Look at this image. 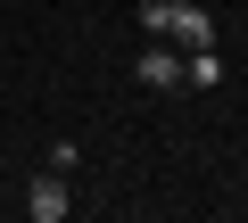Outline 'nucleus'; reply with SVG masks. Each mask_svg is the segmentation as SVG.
Wrapping results in <instances>:
<instances>
[{
	"label": "nucleus",
	"mask_w": 248,
	"mask_h": 223,
	"mask_svg": "<svg viewBox=\"0 0 248 223\" xmlns=\"http://www.w3.org/2000/svg\"><path fill=\"white\" fill-rule=\"evenodd\" d=\"M25 215H33V223H66V215H75L66 174H50V165H42V174H33V190H25Z\"/></svg>",
	"instance_id": "nucleus-2"
},
{
	"label": "nucleus",
	"mask_w": 248,
	"mask_h": 223,
	"mask_svg": "<svg viewBox=\"0 0 248 223\" xmlns=\"http://www.w3.org/2000/svg\"><path fill=\"white\" fill-rule=\"evenodd\" d=\"M42 165H50V174H66V182H75V165H83V149H75V141H50V157H42Z\"/></svg>",
	"instance_id": "nucleus-5"
},
{
	"label": "nucleus",
	"mask_w": 248,
	"mask_h": 223,
	"mask_svg": "<svg viewBox=\"0 0 248 223\" xmlns=\"http://www.w3.org/2000/svg\"><path fill=\"white\" fill-rule=\"evenodd\" d=\"M141 25L149 42H182V50H215V17L199 0H141Z\"/></svg>",
	"instance_id": "nucleus-1"
},
{
	"label": "nucleus",
	"mask_w": 248,
	"mask_h": 223,
	"mask_svg": "<svg viewBox=\"0 0 248 223\" xmlns=\"http://www.w3.org/2000/svg\"><path fill=\"white\" fill-rule=\"evenodd\" d=\"M182 83H199V91L223 83V58H215V50H182Z\"/></svg>",
	"instance_id": "nucleus-4"
},
{
	"label": "nucleus",
	"mask_w": 248,
	"mask_h": 223,
	"mask_svg": "<svg viewBox=\"0 0 248 223\" xmlns=\"http://www.w3.org/2000/svg\"><path fill=\"white\" fill-rule=\"evenodd\" d=\"M141 83H149V91H182V50L149 42V50H141Z\"/></svg>",
	"instance_id": "nucleus-3"
}]
</instances>
